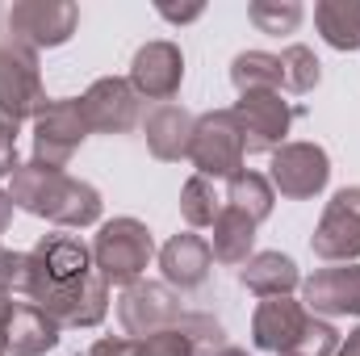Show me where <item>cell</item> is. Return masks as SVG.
Segmentation results:
<instances>
[{
    "instance_id": "cell-6",
    "label": "cell",
    "mask_w": 360,
    "mask_h": 356,
    "mask_svg": "<svg viewBox=\"0 0 360 356\" xmlns=\"http://www.w3.org/2000/svg\"><path fill=\"white\" fill-rule=\"evenodd\" d=\"M46 89L38 72V51L21 42H0V113L21 122H34L46 109Z\"/></svg>"
},
{
    "instance_id": "cell-18",
    "label": "cell",
    "mask_w": 360,
    "mask_h": 356,
    "mask_svg": "<svg viewBox=\"0 0 360 356\" xmlns=\"http://www.w3.org/2000/svg\"><path fill=\"white\" fill-rule=\"evenodd\" d=\"M59 323L38 310L34 302H17L13 306V319L4 327V344H8V356H46L59 348Z\"/></svg>"
},
{
    "instance_id": "cell-8",
    "label": "cell",
    "mask_w": 360,
    "mask_h": 356,
    "mask_svg": "<svg viewBox=\"0 0 360 356\" xmlns=\"http://www.w3.org/2000/svg\"><path fill=\"white\" fill-rule=\"evenodd\" d=\"M184 306H180V293L164 281H134L122 289L117 298V323L130 340H147V336H160L168 327H176Z\"/></svg>"
},
{
    "instance_id": "cell-5",
    "label": "cell",
    "mask_w": 360,
    "mask_h": 356,
    "mask_svg": "<svg viewBox=\"0 0 360 356\" xmlns=\"http://www.w3.org/2000/svg\"><path fill=\"white\" fill-rule=\"evenodd\" d=\"M89 134L92 130H89V117H84L80 96L46 101V109L34 117V164L63 172L72 164V155L84 147Z\"/></svg>"
},
{
    "instance_id": "cell-3",
    "label": "cell",
    "mask_w": 360,
    "mask_h": 356,
    "mask_svg": "<svg viewBox=\"0 0 360 356\" xmlns=\"http://www.w3.org/2000/svg\"><path fill=\"white\" fill-rule=\"evenodd\" d=\"M155 260V239L147 231V222L139 218H109L101 222L96 239H92V268L105 276V285H134L143 281V272Z\"/></svg>"
},
{
    "instance_id": "cell-14",
    "label": "cell",
    "mask_w": 360,
    "mask_h": 356,
    "mask_svg": "<svg viewBox=\"0 0 360 356\" xmlns=\"http://www.w3.org/2000/svg\"><path fill=\"white\" fill-rule=\"evenodd\" d=\"M302 306L319 319H360V265H327L302 281Z\"/></svg>"
},
{
    "instance_id": "cell-7",
    "label": "cell",
    "mask_w": 360,
    "mask_h": 356,
    "mask_svg": "<svg viewBox=\"0 0 360 356\" xmlns=\"http://www.w3.org/2000/svg\"><path fill=\"white\" fill-rule=\"evenodd\" d=\"M13 42L30 46V51H55L63 42H72L76 25H80V8L72 0H17L4 17Z\"/></svg>"
},
{
    "instance_id": "cell-11",
    "label": "cell",
    "mask_w": 360,
    "mask_h": 356,
    "mask_svg": "<svg viewBox=\"0 0 360 356\" xmlns=\"http://www.w3.org/2000/svg\"><path fill=\"white\" fill-rule=\"evenodd\" d=\"M297 113L302 109L289 105L281 92H248V96H239L235 117H239L248 155H272L276 147H285V134H289Z\"/></svg>"
},
{
    "instance_id": "cell-25",
    "label": "cell",
    "mask_w": 360,
    "mask_h": 356,
    "mask_svg": "<svg viewBox=\"0 0 360 356\" xmlns=\"http://www.w3.org/2000/svg\"><path fill=\"white\" fill-rule=\"evenodd\" d=\"M180 214H184V222L193 231L197 227H214V218L222 214V201L214 193V180H205V177L184 180V189H180Z\"/></svg>"
},
{
    "instance_id": "cell-17",
    "label": "cell",
    "mask_w": 360,
    "mask_h": 356,
    "mask_svg": "<svg viewBox=\"0 0 360 356\" xmlns=\"http://www.w3.org/2000/svg\"><path fill=\"white\" fill-rule=\"evenodd\" d=\"M193 126H197V117L184 105H155L147 113V122H143L151 155L164 160V164L188 160V151H193Z\"/></svg>"
},
{
    "instance_id": "cell-12",
    "label": "cell",
    "mask_w": 360,
    "mask_h": 356,
    "mask_svg": "<svg viewBox=\"0 0 360 356\" xmlns=\"http://www.w3.org/2000/svg\"><path fill=\"white\" fill-rule=\"evenodd\" d=\"M126 80H130V89L139 92L143 101L172 105V96L184 84V55H180V46L168 42V38H155V42L139 46L134 59H130V76Z\"/></svg>"
},
{
    "instance_id": "cell-9",
    "label": "cell",
    "mask_w": 360,
    "mask_h": 356,
    "mask_svg": "<svg viewBox=\"0 0 360 356\" xmlns=\"http://www.w3.org/2000/svg\"><path fill=\"white\" fill-rule=\"evenodd\" d=\"M310 252L327 265H356L360 260V184L340 189L327 201V210L310 235Z\"/></svg>"
},
{
    "instance_id": "cell-16",
    "label": "cell",
    "mask_w": 360,
    "mask_h": 356,
    "mask_svg": "<svg viewBox=\"0 0 360 356\" xmlns=\"http://www.w3.org/2000/svg\"><path fill=\"white\" fill-rule=\"evenodd\" d=\"M210 268H214L210 239L197 231H180L160 248V272H164V285L172 289H201L210 281Z\"/></svg>"
},
{
    "instance_id": "cell-19",
    "label": "cell",
    "mask_w": 360,
    "mask_h": 356,
    "mask_svg": "<svg viewBox=\"0 0 360 356\" xmlns=\"http://www.w3.org/2000/svg\"><path fill=\"white\" fill-rule=\"evenodd\" d=\"M239 285L256 298H293V289H302V268L285 252H256L239 268Z\"/></svg>"
},
{
    "instance_id": "cell-38",
    "label": "cell",
    "mask_w": 360,
    "mask_h": 356,
    "mask_svg": "<svg viewBox=\"0 0 360 356\" xmlns=\"http://www.w3.org/2000/svg\"><path fill=\"white\" fill-rule=\"evenodd\" d=\"M281 356H297V352H281Z\"/></svg>"
},
{
    "instance_id": "cell-23",
    "label": "cell",
    "mask_w": 360,
    "mask_h": 356,
    "mask_svg": "<svg viewBox=\"0 0 360 356\" xmlns=\"http://www.w3.org/2000/svg\"><path fill=\"white\" fill-rule=\"evenodd\" d=\"M226 201L239 210V214H248L256 227L272 218V205H276V189H272L269 177H260V172H239V177H231V189H226Z\"/></svg>"
},
{
    "instance_id": "cell-1",
    "label": "cell",
    "mask_w": 360,
    "mask_h": 356,
    "mask_svg": "<svg viewBox=\"0 0 360 356\" xmlns=\"http://www.w3.org/2000/svg\"><path fill=\"white\" fill-rule=\"evenodd\" d=\"M25 298L59 327H101L109 314V285L92 268V248L63 231L25 252Z\"/></svg>"
},
{
    "instance_id": "cell-31",
    "label": "cell",
    "mask_w": 360,
    "mask_h": 356,
    "mask_svg": "<svg viewBox=\"0 0 360 356\" xmlns=\"http://www.w3.org/2000/svg\"><path fill=\"white\" fill-rule=\"evenodd\" d=\"M17 122L13 117H4L0 113V180L4 177H13L17 168H21V155H17Z\"/></svg>"
},
{
    "instance_id": "cell-4",
    "label": "cell",
    "mask_w": 360,
    "mask_h": 356,
    "mask_svg": "<svg viewBox=\"0 0 360 356\" xmlns=\"http://www.w3.org/2000/svg\"><path fill=\"white\" fill-rule=\"evenodd\" d=\"M243 130H239V117L235 109H210L197 117L193 126V151H188V164L197 168V177L205 180H231L243 172Z\"/></svg>"
},
{
    "instance_id": "cell-36",
    "label": "cell",
    "mask_w": 360,
    "mask_h": 356,
    "mask_svg": "<svg viewBox=\"0 0 360 356\" xmlns=\"http://www.w3.org/2000/svg\"><path fill=\"white\" fill-rule=\"evenodd\" d=\"M335 356H360V327L356 331H348V340H340Z\"/></svg>"
},
{
    "instance_id": "cell-22",
    "label": "cell",
    "mask_w": 360,
    "mask_h": 356,
    "mask_svg": "<svg viewBox=\"0 0 360 356\" xmlns=\"http://www.w3.org/2000/svg\"><path fill=\"white\" fill-rule=\"evenodd\" d=\"M231 84L239 96L248 92H281V59L269 51H243L231 59Z\"/></svg>"
},
{
    "instance_id": "cell-29",
    "label": "cell",
    "mask_w": 360,
    "mask_h": 356,
    "mask_svg": "<svg viewBox=\"0 0 360 356\" xmlns=\"http://www.w3.org/2000/svg\"><path fill=\"white\" fill-rule=\"evenodd\" d=\"M139 344H143V356H197L193 344H188V336H184L180 327H168V331H160V336H147V340H139Z\"/></svg>"
},
{
    "instance_id": "cell-13",
    "label": "cell",
    "mask_w": 360,
    "mask_h": 356,
    "mask_svg": "<svg viewBox=\"0 0 360 356\" xmlns=\"http://www.w3.org/2000/svg\"><path fill=\"white\" fill-rule=\"evenodd\" d=\"M139 101L143 96L130 89L126 76H101L80 96L89 130H96V134H130L139 126Z\"/></svg>"
},
{
    "instance_id": "cell-27",
    "label": "cell",
    "mask_w": 360,
    "mask_h": 356,
    "mask_svg": "<svg viewBox=\"0 0 360 356\" xmlns=\"http://www.w3.org/2000/svg\"><path fill=\"white\" fill-rule=\"evenodd\" d=\"M180 331L188 336V344H193V352L197 356H218L226 348V327L214 319V314H201V310H184L176 323Z\"/></svg>"
},
{
    "instance_id": "cell-28",
    "label": "cell",
    "mask_w": 360,
    "mask_h": 356,
    "mask_svg": "<svg viewBox=\"0 0 360 356\" xmlns=\"http://www.w3.org/2000/svg\"><path fill=\"white\" fill-rule=\"evenodd\" d=\"M340 348V331L327 323V319H319V314H310L306 319V331H302V340H297V356H335Z\"/></svg>"
},
{
    "instance_id": "cell-34",
    "label": "cell",
    "mask_w": 360,
    "mask_h": 356,
    "mask_svg": "<svg viewBox=\"0 0 360 356\" xmlns=\"http://www.w3.org/2000/svg\"><path fill=\"white\" fill-rule=\"evenodd\" d=\"M13 293H0V356H8V344H4V327H8V319H13Z\"/></svg>"
},
{
    "instance_id": "cell-10",
    "label": "cell",
    "mask_w": 360,
    "mask_h": 356,
    "mask_svg": "<svg viewBox=\"0 0 360 356\" xmlns=\"http://www.w3.org/2000/svg\"><path fill=\"white\" fill-rule=\"evenodd\" d=\"M269 180L285 201H310L331 180V155L319 143H285L272 151Z\"/></svg>"
},
{
    "instance_id": "cell-2",
    "label": "cell",
    "mask_w": 360,
    "mask_h": 356,
    "mask_svg": "<svg viewBox=\"0 0 360 356\" xmlns=\"http://www.w3.org/2000/svg\"><path fill=\"white\" fill-rule=\"evenodd\" d=\"M8 197L17 210L34 214V218H46L55 222L59 231H84L101 222V193L92 189L89 180L68 177L59 168H42V164H21L13 177H8Z\"/></svg>"
},
{
    "instance_id": "cell-15",
    "label": "cell",
    "mask_w": 360,
    "mask_h": 356,
    "mask_svg": "<svg viewBox=\"0 0 360 356\" xmlns=\"http://www.w3.org/2000/svg\"><path fill=\"white\" fill-rule=\"evenodd\" d=\"M310 310L297 298H260L256 314H252V344L260 352H293L302 331H306Z\"/></svg>"
},
{
    "instance_id": "cell-30",
    "label": "cell",
    "mask_w": 360,
    "mask_h": 356,
    "mask_svg": "<svg viewBox=\"0 0 360 356\" xmlns=\"http://www.w3.org/2000/svg\"><path fill=\"white\" fill-rule=\"evenodd\" d=\"M0 293H25V252L0 248Z\"/></svg>"
},
{
    "instance_id": "cell-26",
    "label": "cell",
    "mask_w": 360,
    "mask_h": 356,
    "mask_svg": "<svg viewBox=\"0 0 360 356\" xmlns=\"http://www.w3.org/2000/svg\"><path fill=\"white\" fill-rule=\"evenodd\" d=\"M306 8L297 0H252L248 4V21L260 30V34H293L302 25Z\"/></svg>"
},
{
    "instance_id": "cell-37",
    "label": "cell",
    "mask_w": 360,
    "mask_h": 356,
    "mask_svg": "<svg viewBox=\"0 0 360 356\" xmlns=\"http://www.w3.org/2000/svg\"><path fill=\"white\" fill-rule=\"evenodd\" d=\"M218 356H252V352H248V348H231V344H226V348H222Z\"/></svg>"
},
{
    "instance_id": "cell-35",
    "label": "cell",
    "mask_w": 360,
    "mask_h": 356,
    "mask_svg": "<svg viewBox=\"0 0 360 356\" xmlns=\"http://www.w3.org/2000/svg\"><path fill=\"white\" fill-rule=\"evenodd\" d=\"M13 210H17V205H13L8 189H0V235H4V231H8V222H13Z\"/></svg>"
},
{
    "instance_id": "cell-20",
    "label": "cell",
    "mask_w": 360,
    "mask_h": 356,
    "mask_svg": "<svg viewBox=\"0 0 360 356\" xmlns=\"http://www.w3.org/2000/svg\"><path fill=\"white\" fill-rule=\"evenodd\" d=\"M210 252L218 265H235L243 268L256 256V222L248 214H239L235 205H222V214L214 218V239H210Z\"/></svg>"
},
{
    "instance_id": "cell-33",
    "label": "cell",
    "mask_w": 360,
    "mask_h": 356,
    "mask_svg": "<svg viewBox=\"0 0 360 356\" xmlns=\"http://www.w3.org/2000/svg\"><path fill=\"white\" fill-rule=\"evenodd\" d=\"M155 13L164 21H172V25H188V21H197L205 13V4H184V8H176V4H155Z\"/></svg>"
},
{
    "instance_id": "cell-21",
    "label": "cell",
    "mask_w": 360,
    "mask_h": 356,
    "mask_svg": "<svg viewBox=\"0 0 360 356\" xmlns=\"http://www.w3.org/2000/svg\"><path fill=\"white\" fill-rule=\"evenodd\" d=\"M314 25L327 46L335 51H360V0H319Z\"/></svg>"
},
{
    "instance_id": "cell-32",
    "label": "cell",
    "mask_w": 360,
    "mask_h": 356,
    "mask_svg": "<svg viewBox=\"0 0 360 356\" xmlns=\"http://www.w3.org/2000/svg\"><path fill=\"white\" fill-rule=\"evenodd\" d=\"M139 352H143L139 340H130V336H105V340H96L84 356H139Z\"/></svg>"
},
{
    "instance_id": "cell-24",
    "label": "cell",
    "mask_w": 360,
    "mask_h": 356,
    "mask_svg": "<svg viewBox=\"0 0 360 356\" xmlns=\"http://www.w3.org/2000/svg\"><path fill=\"white\" fill-rule=\"evenodd\" d=\"M276 59H281V92L306 96V92L319 89V80H323V63H319V55H314L310 46L293 42V46H285Z\"/></svg>"
}]
</instances>
